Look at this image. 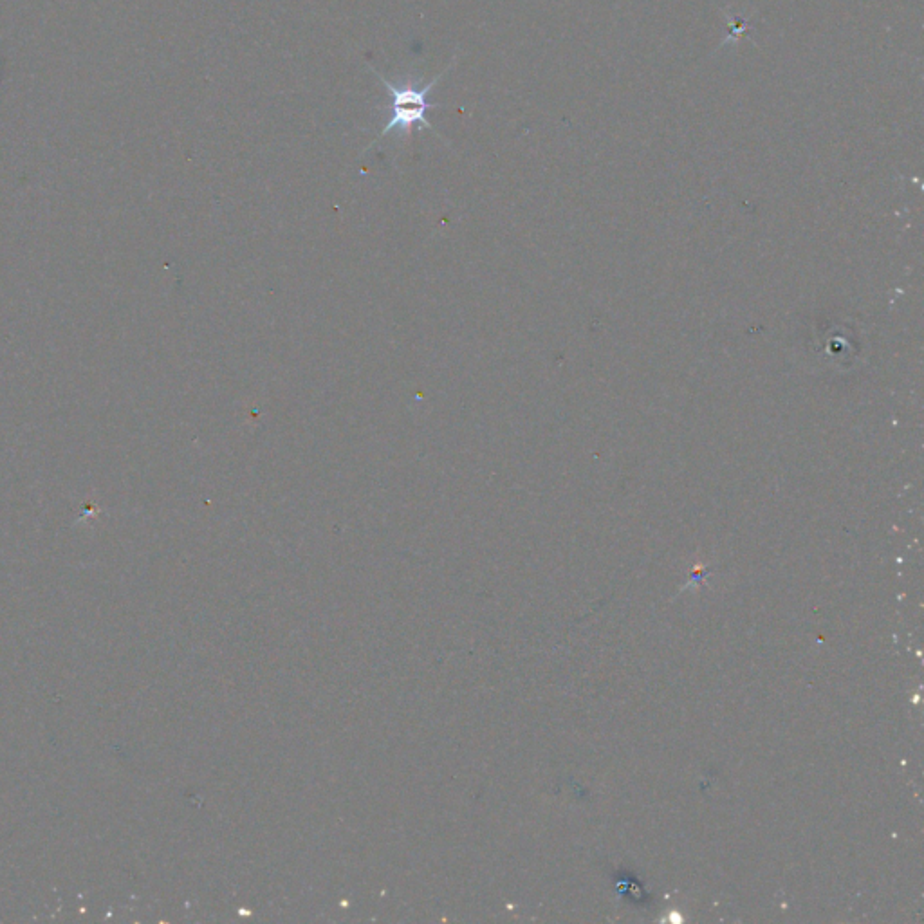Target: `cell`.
<instances>
[{"mask_svg":"<svg viewBox=\"0 0 924 924\" xmlns=\"http://www.w3.org/2000/svg\"><path fill=\"white\" fill-rule=\"evenodd\" d=\"M455 65V58L452 64L444 69L443 73L437 74L428 84H417V82H407V84H392L383 74L374 69V73L381 80V84L387 87L392 102H390V118L387 125L379 132L378 139L387 138L389 134H410L412 129L434 130V125L428 121V111L439 109L441 105L430 103L428 96L434 91L435 85L443 80L448 71ZM374 141V143H376Z\"/></svg>","mask_w":924,"mask_h":924,"instance_id":"6da1fadb","label":"cell"}]
</instances>
